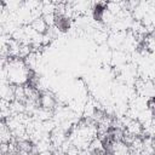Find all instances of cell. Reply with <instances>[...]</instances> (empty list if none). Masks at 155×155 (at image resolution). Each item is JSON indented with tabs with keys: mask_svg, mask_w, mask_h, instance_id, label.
I'll return each instance as SVG.
<instances>
[{
	"mask_svg": "<svg viewBox=\"0 0 155 155\" xmlns=\"http://www.w3.org/2000/svg\"><path fill=\"white\" fill-rule=\"evenodd\" d=\"M6 80L13 86H24L31 76V69L23 58L8 57L5 64Z\"/></svg>",
	"mask_w": 155,
	"mask_h": 155,
	"instance_id": "1",
	"label": "cell"
}]
</instances>
